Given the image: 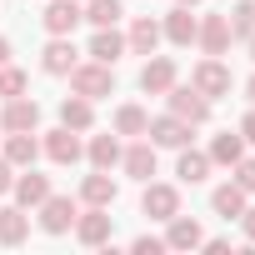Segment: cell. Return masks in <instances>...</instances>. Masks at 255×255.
Listing matches in <instances>:
<instances>
[{"label": "cell", "instance_id": "obj_1", "mask_svg": "<svg viewBox=\"0 0 255 255\" xmlns=\"http://www.w3.org/2000/svg\"><path fill=\"white\" fill-rule=\"evenodd\" d=\"M70 90L85 95V100H105V95L115 90V65H100V60L75 65V70H70Z\"/></svg>", "mask_w": 255, "mask_h": 255}, {"label": "cell", "instance_id": "obj_2", "mask_svg": "<svg viewBox=\"0 0 255 255\" xmlns=\"http://www.w3.org/2000/svg\"><path fill=\"white\" fill-rule=\"evenodd\" d=\"M190 85H195L205 100H220V95H230V65H225L220 55H205V60L190 70Z\"/></svg>", "mask_w": 255, "mask_h": 255}, {"label": "cell", "instance_id": "obj_3", "mask_svg": "<svg viewBox=\"0 0 255 255\" xmlns=\"http://www.w3.org/2000/svg\"><path fill=\"white\" fill-rule=\"evenodd\" d=\"M165 100H170V115H180L185 125H205V120H210V100H205L195 85H170Z\"/></svg>", "mask_w": 255, "mask_h": 255}, {"label": "cell", "instance_id": "obj_4", "mask_svg": "<svg viewBox=\"0 0 255 255\" xmlns=\"http://www.w3.org/2000/svg\"><path fill=\"white\" fill-rule=\"evenodd\" d=\"M35 210H40V230H45V235H65V230L75 225V215H80L70 195H45Z\"/></svg>", "mask_w": 255, "mask_h": 255}, {"label": "cell", "instance_id": "obj_5", "mask_svg": "<svg viewBox=\"0 0 255 255\" xmlns=\"http://www.w3.org/2000/svg\"><path fill=\"white\" fill-rule=\"evenodd\" d=\"M110 230H115V220L105 215V205H90L85 215H75V240L80 245H110Z\"/></svg>", "mask_w": 255, "mask_h": 255}, {"label": "cell", "instance_id": "obj_6", "mask_svg": "<svg viewBox=\"0 0 255 255\" xmlns=\"http://www.w3.org/2000/svg\"><path fill=\"white\" fill-rule=\"evenodd\" d=\"M145 135H150V145L180 150V145H190V125H185L180 115H155V120L145 125Z\"/></svg>", "mask_w": 255, "mask_h": 255}, {"label": "cell", "instance_id": "obj_7", "mask_svg": "<svg viewBox=\"0 0 255 255\" xmlns=\"http://www.w3.org/2000/svg\"><path fill=\"white\" fill-rule=\"evenodd\" d=\"M35 125H40V105L25 95H10L0 110V130H35Z\"/></svg>", "mask_w": 255, "mask_h": 255}, {"label": "cell", "instance_id": "obj_8", "mask_svg": "<svg viewBox=\"0 0 255 255\" xmlns=\"http://www.w3.org/2000/svg\"><path fill=\"white\" fill-rule=\"evenodd\" d=\"M195 40H200V50H205V55H225V50H230V20H225L220 10H215V15H200Z\"/></svg>", "mask_w": 255, "mask_h": 255}, {"label": "cell", "instance_id": "obj_9", "mask_svg": "<svg viewBox=\"0 0 255 255\" xmlns=\"http://www.w3.org/2000/svg\"><path fill=\"white\" fill-rule=\"evenodd\" d=\"M140 210H145L150 220H170V215L180 210V190H175V185H150V180H145V195H140Z\"/></svg>", "mask_w": 255, "mask_h": 255}, {"label": "cell", "instance_id": "obj_10", "mask_svg": "<svg viewBox=\"0 0 255 255\" xmlns=\"http://www.w3.org/2000/svg\"><path fill=\"white\" fill-rule=\"evenodd\" d=\"M40 20H45V30H50V35H70V30L85 20V10H80V0H50Z\"/></svg>", "mask_w": 255, "mask_h": 255}, {"label": "cell", "instance_id": "obj_11", "mask_svg": "<svg viewBox=\"0 0 255 255\" xmlns=\"http://www.w3.org/2000/svg\"><path fill=\"white\" fill-rule=\"evenodd\" d=\"M45 155L55 160V165H75L85 150H80V130H70V125H60V130H50L45 135Z\"/></svg>", "mask_w": 255, "mask_h": 255}, {"label": "cell", "instance_id": "obj_12", "mask_svg": "<svg viewBox=\"0 0 255 255\" xmlns=\"http://www.w3.org/2000/svg\"><path fill=\"white\" fill-rule=\"evenodd\" d=\"M170 85H175V60H170V55L145 60V70H140V90H145V95H165Z\"/></svg>", "mask_w": 255, "mask_h": 255}, {"label": "cell", "instance_id": "obj_13", "mask_svg": "<svg viewBox=\"0 0 255 255\" xmlns=\"http://www.w3.org/2000/svg\"><path fill=\"white\" fill-rule=\"evenodd\" d=\"M195 30H200V20L190 15V5L170 10V15H165V25H160V35H165L170 45H195Z\"/></svg>", "mask_w": 255, "mask_h": 255}, {"label": "cell", "instance_id": "obj_14", "mask_svg": "<svg viewBox=\"0 0 255 255\" xmlns=\"http://www.w3.org/2000/svg\"><path fill=\"white\" fill-rule=\"evenodd\" d=\"M10 195H15V205H20V210H30V205H40V200L50 195V180H45V175H35V170L25 165V175H15Z\"/></svg>", "mask_w": 255, "mask_h": 255}, {"label": "cell", "instance_id": "obj_15", "mask_svg": "<svg viewBox=\"0 0 255 255\" xmlns=\"http://www.w3.org/2000/svg\"><path fill=\"white\" fill-rule=\"evenodd\" d=\"M125 50H130V45H125V35L115 30V25H105V30H95V40H90V60H100V65H115Z\"/></svg>", "mask_w": 255, "mask_h": 255}, {"label": "cell", "instance_id": "obj_16", "mask_svg": "<svg viewBox=\"0 0 255 255\" xmlns=\"http://www.w3.org/2000/svg\"><path fill=\"white\" fill-rule=\"evenodd\" d=\"M40 65H45V75H70V70H75V45H70L65 35H50Z\"/></svg>", "mask_w": 255, "mask_h": 255}, {"label": "cell", "instance_id": "obj_17", "mask_svg": "<svg viewBox=\"0 0 255 255\" xmlns=\"http://www.w3.org/2000/svg\"><path fill=\"white\" fill-rule=\"evenodd\" d=\"M115 195H120V185L110 180V170H95V175H85V185H80V200L85 205H115Z\"/></svg>", "mask_w": 255, "mask_h": 255}, {"label": "cell", "instance_id": "obj_18", "mask_svg": "<svg viewBox=\"0 0 255 255\" xmlns=\"http://www.w3.org/2000/svg\"><path fill=\"white\" fill-rule=\"evenodd\" d=\"M200 240H205V230H200L190 215H180V210H175V215H170V235H165V250H195Z\"/></svg>", "mask_w": 255, "mask_h": 255}, {"label": "cell", "instance_id": "obj_19", "mask_svg": "<svg viewBox=\"0 0 255 255\" xmlns=\"http://www.w3.org/2000/svg\"><path fill=\"white\" fill-rule=\"evenodd\" d=\"M120 165H125V175L150 180V175H155V145L140 140V145H130V150H120Z\"/></svg>", "mask_w": 255, "mask_h": 255}, {"label": "cell", "instance_id": "obj_20", "mask_svg": "<svg viewBox=\"0 0 255 255\" xmlns=\"http://www.w3.org/2000/svg\"><path fill=\"white\" fill-rule=\"evenodd\" d=\"M35 155H40L35 130H10V140H5V160H10V165H35Z\"/></svg>", "mask_w": 255, "mask_h": 255}, {"label": "cell", "instance_id": "obj_21", "mask_svg": "<svg viewBox=\"0 0 255 255\" xmlns=\"http://www.w3.org/2000/svg\"><path fill=\"white\" fill-rule=\"evenodd\" d=\"M175 175H180V185H200V180L210 175V155H200V150L180 145V160H175Z\"/></svg>", "mask_w": 255, "mask_h": 255}, {"label": "cell", "instance_id": "obj_22", "mask_svg": "<svg viewBox=\"0 0 255 255\" xmlns=\"http://www.w3.org/2000/svg\"><path fill=\"white\" fill-rule=\"evenodd\" d=\"M25 235H30L25 210H20V205H5V210H0V245H20Z\"/></svg>", "mask_w": 255, "mask_h": 255}, {"label": "cell", "instance_id": "obj_23", "mask_svg": "<svg viewBox=\"0 0 255 255\" xmlns=\"http://www.w3.org/2000/svg\"><path fill=\"white\" fill-rule=\"evenodd\" d=\"M90 120H95V110H90L85 95H65L60 100V125H70V130H90Z\"/></svg>", "mask_w": 255, "mask_h": 255}, {"label": "cell", "instance_id": "obj_24", "mask_svg": "<svg viewBox=\"0 0 255 255\" xmlns=\"http://www.w3.org/2000/svg\"><path fill=\"white\" fill-rule=\"evenodd\" d=\"M125 45H130L135 55H155V45H160V25L145 15V20H135L130 25V35H125Z\"/></svg>", "mask_w": 255, "mask_h": 255}, {"label": "cell", "instance_id": "obj_25", "mask_svg": "<svg viewBox=\"0 0 255 255\" xmlns=\"http://www.w3.org/2000/svg\"><path fill=\"white\" fill-rule=\"evenodd\" d=\"M240 155H245L240 130H225V135H215V140H210V165H235Z\"/></svg>", "mask_w": 255, "mask_h": 255}, {"label": "cell", "instance_id": "obj_26", "mask_svg": "<svg viewBox=\"0 0 255 255\" xmlns=\"http://www.w3.org/2000/svg\"><path fill=\"white\" fill-rule=\"evenodd\" d=\"M210 205H215V215H225V220H240V210H245V190L230 180V185H220V190L210 195Z\"/></svg>", "mask_w": 255, "mask_h": 255}, {"label": "cell", "instance_id": "obj_27", "mask_svg": "<svg viewBox=\"0 0 255 255\" xmlns=\"http://www.w3.org/2000/svg\"><path fill=\"white\" fill-rule=\"evenodd\" d=\"M145 125H150V115L140 105H120L115 110V135H145Z\"/></svg>", "mask_w": 255, "mask_h": 255}, {"label": "cell", "instance_id": "obj_28", "mask_svg": "<svg viewBox=\"0 0 255 255\" xmlns=\"http://www.w3.org/2000/svg\"><path fill=\"white\" fill-rule=\"evenodd\" d=\"M90 165H95V170L120 165V140H115V135H95V140H90Z\"/></svg>", "mask_w": 255, "mask_h": 255}, {"label": "cell", "instance_id": "obj_29", "mask_svg": "<svg viewBox=\"0 0 255 255\" xmlns=\"http://www.w3.org/2000/svg\"><path fill=\"white\" fill-rule=\"evenodd\" d=\"M125 10H120V0H90V10H85V20L95 25V30H105V25H115Z\"/></svg>", "mask_w": 255, "mask_h": 255}, {"label": "cell", "instance_id": "obj_30", "mask_svg": "<svg viewBox=\"0 0 255 255\" xmlns=\"http://www.w3.org/2000/svg\"><path fill=\"white\" fill-rule=\"evenodd\" d=\"M225 20H230V35H250L255 30V0H240L235 10H225Z\"/></svg>", "mask_w": 255, "mask_h": 255}, {"label": "cell", "instance_id": "obj_31", "mask_svg": "<svg viewBox=\"0 0 255 255\" xmlns=\"http://www.w3.org/2000/svg\"><path fill=\"white\" fill-rule=\"evenodd\" d=\"M10 95H25V70L0 65V100H10Z\"/></svg>", "mask_w": 255, "mask_h": 255}, {"label": "cell", "instance_id": "obj_32", "mask_svg": "<svg viewBox=\"0 0 255 255\" xmlns=\"http://www.w3.org/2000/svg\"><path fill=\"white\" fill-rule=\"evenodd\" d=\"M230 170H235V185H240L245 195H255V160H245V155H240Z\"/></svg>", "mask_w": 255, "mask_h": 255}, {"label": "cell", "instance_id": "obj_33", "mask_svg": "<svg viewBox=\"0 0 255 255\" xmlns=\"http://www.w3.org/2000/svg\"><path fill=\"white\" fill-rule=\"evenodd\" d=\"M130 250H135V255H160V250H165V240H155V235H135V240H130Z\"/></svg>", "mask_w": 255, "mask_h": 255}, {"label": "cell", "instance_id": "obj_34", "mask_svg": "<svg viewBox=\"0 0 255 255\" xmlns=\"http://www.w3.org/2000/svg\"><path fill=\"white\" fill-rule=\"evenodd\" d=\"M10 185H15V165L0 155V195H10Z\"/></svg>", "mask_w": 255, "mask_h": 255}, {"label": "cell", "instance_id": "obj_35", "mask_svg": "<svg viewBox=\"0 0 255 255\" xmlns=\"http://www.w3.org/2000/svg\"><path fill=\"white\" fill-rule=\"evenodd\" d=\"M240 230H245V240H255V205L240 210Z\"/></svg>", "mask_w": 255, "mask_h": 255}, {"label": "cell", "instance_id": "obj_36", "mask_svg": "<svg viewBox=\"0 0 255 255\" xmlns=\"http://www.w3.org/2000/svg\"><path fill=\"white\" fill-rule=\"evenodd\" d=\"M240 140H250V145H255V110L240 120Z\"/></svg>", "mask_w": 255, "mask_h": 255}, {"label": "cell", "instance_id": "obj_37", "mask_svg": "<svg viewBox=\"0 0 255 255\" xmlns=\"http://www.w3.org/2000/svg\"><path fill=\"white\" fill-rule=\"evenodd\" d=\"M5 60H10V40H5V35H0V65H5Z\"/></svg>", "mask_w": 255, "mask_h": 255}, {"label": "cell", "instance_id": "obj_38", "mask_svg": "<svg viewBox=\"0 0 255 255\" xmlns=\"http://www.w3.org/2000/svg\"><path fill=\"white\" fill-rule=\"evenodd\" d=\"M245 100H250V105H255V75H250V80H245Z\"/></svg>", "mask_w": 255, "mask_h": 255}, {"label": "cell", "instance_id": "obj_39", "mask_svg": "<svg viewBox=\"0 0 255 255\" xmlns=\"http://www.w3.org/2000/svg\"><path fill=\"white\" fill-rule=\"evenodd\" d=\"M245 40H250V60H255V30H250V35H245Z\"/></svg>", "mask_w": 255, "mask_h": 255}, {"label": "cell", "instance_id": "obj_40", "mask_svg": "<svg viewBox=\"0 0 255 255\" xmlns=\"http://www.w3.org/2000/svg\"><path fill=\"white\" fill-rule=\"evenodd\" d=\"M180 5H200V0H180Z\"/></svg>", "mask_w": 255, "mask_h": 255}]
</instances>
